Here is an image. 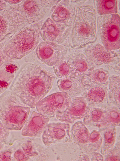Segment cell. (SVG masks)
Here are the masks:
<instances>
[{
	"label": "cell",
	"instance_id": "484cf974",
	"mask_svg": "<svg viewBox=\"0 0 120 161\" xmlns=\"http://www.w3.org/2000/svg\"><path fill=\"white\" fill-rule=\"evenodd\" d=\"M116 1H102L95 0L93 1L95 9L100 16L117 14L118 6Z\"/></svg>",
	"mask_w": 120,
	"mask_h": 161
},
{
	"label": "cell",
	"instance_id": "4dcf8cb0",
	"mask_svg": "<svg viewBox=\"0 0 120 161\" xmlns=\"http://www.w3.org/2000/svg\"><path fill=\"white\" fill-rule=\"evenodd\" d=\"M5 43L6 42L0 43V67H2L3 65L6 63H8V62L11 61L8 59L3 52L4 46Z\"/></svg>",
	"mask_w": 120,
	"mask_h": 161
},
{
	"label": "cell",
	"instance_id": "d4e9b609",
	"mask_svg": "<svg viewBox=\"0 0 120 161\" xmlns=\"http://www.w3.org/2000/svg\"><path fill=\"white\" fill-rule=\"evenodd\" d=\"M120 126V108L115 106L104 108L103 120L100 128Z\"/></svg>",
	"mask_w": 120,
	"mask_h": 161
},
{
	"label": "cell",
	"instance_id": "603a6c76",
	"mask_svg": "<svg viewBox=\"0 0 120 161\" xmlns=\"http://www.w3.org/2000/svg\"><path fill=\"white\" fill-rule=\"evenodd\" d=\"M104 116V108L88 106L83 117V123L88 127L99 129L103 120Z\"/></svg>",
	"mask_w": 120,
	"mask_h": 161
},
{
	"label": "cell",
	"instance_id": "cb8c5ba5",
	"mask_svg": "<svg viewBox=\"0 0 120 161\" xmlns=\"http://www.w3.org/2000/svg\"><path fill=\"white\" fill-rule=\"evenodd\" d=\"M110 106L120 108V77L113 75L110 76L108 83Z\"/></svg>",
	"mask_w": 120,
	"mask_h": 161
},
{
	"label": "cell",
	"instance_id": "3957f363",
	"mask_svg": "<svg viewBox=\"0 0 120 161\" xmlns=\"http://www.w3.org/2000/svg\"><path fill=\"white\" fill-rule=\"evenodd\" d=\"M42 21L28 25L15 34L4 46V54L10 61L20 60L37 48L40 41Z\"/></svg>",
	"mask_w": 120,
	"mask_h": 161
},
{
	"label": "cell",
	"instance_id": "d6a6232c",
	"mask_svg": "<svg viewBox=\"0 0 120 161\" xmlns=\"http://www.w3.org/2000/svg\"><path fill=\"white\" fill-rule=\"evenodd\" d=\"M91 156V161H104L103 156L97 152L93 153Z\"/></svg>",
	"mask_w": 120,
	"mask_h": 161
},
{
	"label": "cell",
	"instance_id": "ffe728a7",
	"mask_svg": "<svg viewBox=\"0 0 120 161\" xmlns=\"http://www.w3.org/2000/svg\"><path fill=\"white\" fill-rule=\"evenodd\" d=\"M58 85L61 92L67 93L71 98L81 95L85 91L78 78L70 77L60 79L58 80Z\"/></svg>",
	"mask_w": 120,
	"mask_h": 161
},
{
	"label": "cell",
	"instance_id": "52a82bcc",
	"mask_svg": "<svg viewBox=\"0 0 120 161\" xmlns=\"http://www.w3.org/2000/svg\"><path fill=\"white\" fill-rule=\"evenodd\" d=\"M83 53L95 69L102 66L119 74V51H109L101 44L97 43L88 46Z\"/></svg>",
	"mask_w": 120,
	"mask_h": 161
},
{
	"label": "cell",
	"instance_id": "5b68a950",
	"mask_svg": "<svg viewBox=\"0 0 120 161\" xmlns=\"http://www.w3.org/2000/svg\"><path fill=\"white\" fill-rule=\"evenodd\" d=\"M61 1H22L20 3L8 6L19 13L29 25L42 21L52 12Z\"/></svg>",
	"mask_w": 120,
	"mask_h": 161
},
{
	"label": "cell",
	"instance_id": "d6986e66",
	"mask_svg": "<svg viewBox=\"0 0 120 161\" xmlns=\"http://www.w3.org/2000/svg\"><path fill=\"white\" fill-rule=\"evenodd\" d=\"M8 61L0 67V94L8 90L20 68L18 63Z\"/></svg>",
	"mask_w": 120,
	"mask_h": 161
},
{
	"label": "cell",
	"instance_id": "ac0fdd59",
	"mask_svg": "<svg viewBox=\"0 0 120 161\" xmlns=\"http://www.w3.org/2000/svg\"><path fill=\"white\" fill-rule=\"evenodd\" d=\"M110 73L104 68L94 69L88 74L79 77L85 89L92 86H108Z\"/></svg>",
	"mask_w": 120,
	"mask_h": 161
},
{
	"label": "cell",
	"instance_id": "44dd1931",
	"mask_svg": "<svg viewBox=\"0 0 120 161\" xmlns=\"http://www.w3.org/2000/svg\"><path fill=\"white\" fill-rule=\"evenodd\" d=\"M102 138L100 153L102 156L107 154L112 150L117 141V129L116 126H110L99 129Z\"/></svg>",
	"mask_w": 120,
	"mask_h": 161
},
{
	"label": "cell",
	"instance_id": "f546056e",
	"mask_svg": "<svg viewBox=\"0 0 120 161\" xmlns=\"http://www.w3.org/2000/svg\"><path fill=\"white\" fill-rule=\"evenodd\" d=\"M9 135V129L0 120V145L5 142Z\"/></svg>",
	"mask_w": 120,
	"mask_h": 161
},
{
	"label": "cell",
	"instance_id": "277c9868",
	"mask_svg": "<svg viewBox=\"0 0 120 161\" xmlns=\"http://www.w3.org/2000/svg\"><path fill=\"white\" fill-rule=\"evenodd\" d=\"M30 107L11 91L0 97V120L9 130H19L28 120Z\"/></svg>",
	"mask_w": 120,
	"mask_h": 161
},
{
	"label": "cell",
	"instance_id": "f1b7e54d",
	"mask_svg": "<svg viewBox=\"0 0 120 161\" xmlns=\"http://www.w3.org/2000/svg\"><path fill=\"white\" fill-rule=\"evenodd\" d=\"M112 150L104 156V161H120V141L118 139Z\"/></svg>",
	"mask_w": 120,
	"mask_h": 161
},
{
	"label": "cell",
	"instance_id": "9c48e42d",
	"mask_svg": "<svg viewBox=\"0 0 120 161\" xmlns=\"http://www.w3.org/2000/svg\"><path fill=\"white\" fill-rule=\"evenodd\" d=\"M72 103V99L67 93H54L40 101L36 107L38 113L49 118L65 111Z\"/></svg>",
	"mask_w": 120,
	"mask_h": 161
},
{
	"label": "cell",
	"instance_id": "7a4b0ae2",
	"mask_svg": "<svg viewBox=\"0 0 120 161\" xmlns=\"http://www.w3.org/2000/svg\"><path fill=\"white\" fill-rule=\"evenodd\" d=\"M96 19V13L92 6L82 5L77 8L68 39L70 48L78 50L95 42Z\"/></svg>",
	"mask_w": 120,
	"mask_h": 161
},
{
	"label": "cell",
	"instance_id": "836d02e7",
	"mask_svg": "<svg viewBox=\"0 0 120 161\" xmlns=\"http://www.w3.org/2000/svg\"><path fill=\"white\" fill-rule=\"evenodd\" d=\"M8 4L5 1H0V11H4L8 8Z\"/></svg>",
	"mask_w": 120,
	"mask_h": 161
},
{
	"label": "cell",
	"instance_id": "ba28073f",
	"mask_svg": "<svg viewBox=\"0 0 120 161\" xmlns=\"http://www.w3.org/2000/svg\"><path fill=\"white\" fill-rule=\"evenodd\" d=\"M30 25L18 11L10 8L0 11V43L8 41L20 30Z\"/></svg>",
	"mask_w": 120,
	"mask_h": 161
},
{
	"label": "cell",
	"instance_id": "4fadbf2b",
	"mask_svg": "<svg viewBox=\"0 0 120 161\" xmlns=\"http://www.w3.org/2000/svg\"><path fill=\"white\" fill-rule=\"evenodd\" d=\"M86 1H61L52 13L51 19L58 24L71 27L77 8L83 5Z\"/></svg>",
	"mask_w": 120,
	"mask_h": 161
},
{
	"label": "cell",
	"instance_id": "83f0119b",
	"mask_svg": "<svg viewBox=\"0 0 120 161\" xmlns=\"http://www.w3.org/2000/svg\"><path fill=\"white\" fill-rule=\"evenodd\" d=\"M53 70L55 75L58 78L63 79L71 77L69 66L65 58L61 62L54 66Z\"/></svg>",
	"mask_w": 120,
	"mask_h": 161
},
{
	"label": "cell",
	"instance_id": "30bf717a",
	"mask_svg": "<svg viewBox=\"0 0 120 161\" xmlns=\"http://www.w3.org/2000/svg\"><path fill=\"white\" fill-rule=\"evenodd\" d=\"M68 52V47L55 43L41 42L36 50L37 57L43 63L51 67L58 64L65 58Z\"/></svg>",
	"mask_w": 120,
	"mask_h": 161
},
{
	"label": "cell",
	"instance_id": "7c38bea8",
	"mask_svg": "<svg viewBox=\"0 0 120 161\" xmlns=\"http://www.w3.org/2000/svg\"><path fill=\"white\" fill-rule=\"evenodd\" d=\"M42 141L44 145L47 147L56 143L72 142L69 124H48L43 132Z\"/></svg>",
	"mask_w": 120,
	"mask_h": 161
},
{
	"label": "cell",
	"instance_id": "e575fe53",
	"mask_svg": "<svg viewBox=\"0 0 120 161\" xmlns=\"http://www.w3.org/2000/svg\"><path fill=\"white\" fill-rule=\"evenodd\" d=\"M5 2L10 5H15L20 3L22 1H5Z\"/></svg>",
	"mask_w": 120,
	"mask_h": 161
},
{
	"label": "cell",
	"instance_id": "9a60e30c",
	"mask_svg": "<svg viewBox=\"0 0 120 161\" xmlns=\"http://www.w3.org/2000/svg\"><path fill=\"white\" fill-rule=\"evenodd\" d=\"M85 98L90 107L101 108L110 106L108 86H92L85 89L81 95Z\"/></svg>",
	"mask_w": 120,
	"mask_h": 161
},
{
	"label": "cell",
	"instance_id": "6da1fadb",
	"mask_svg": "<svg viewBox=\"0 0 120 161\" xmlns=\"http://www.w3.org/2000/svg\"><path fill=\"white\" fill-rule=\"evenodd\" d=\"M55 79L48 69L29 63L20 69L10 90L26 105L34 108L49 92Z\"/></svg>",
	"mask_w": 120,
	"mask_h": 161
},
{
	"label": "cell",
	"instance_id": "7402d4cb",
	"mask_svg": "<svg viewBox=\"0 0 120 161\" xmlns=\"http://www.w3.org/2000/svg\"><path fill=\"white\" fill-rule=\"evenodd\" d=\"M72 140L82 150L88 143L90 133L85 125L82 122L78 121L72 126L71 130Z\"/></svg>",
	"mask_w": 120,
	"mask_h": 161
},
{
	"label": "cell",
	"instance_id": "e0dca14e",
	"mask_svg": "<svg viewBox=\"0 0 120 161\" xmlns=\"http://www.w3.org/2000/svg\"><path fill=\"white\" fill-rule=\"evenodd\" d=\"M50 118L33 111L22 127L21 134L29 137H40L48 124Z\"/></svg>",
	"mask_w": 120,
	"mask_h": 161
},
{
	"label": "cell",
	"instance_id": "1f68e13d",
	"mask_svg": "<svg viewBox=\"0 0 120 161\" xmlns=\"http://www.w3.org/2000/svg\"><path fill=\"white\" fill-rule=\"evenodd\" d=\"M12 151L6 150L0 153V160H11Z\"/></svg>",
	"mask_w": 120,
	"mask_h": 161
},
{
	"label": "cell",
	"instance_id": "8992f818",
	"mask_svg": "<svg viewBox=\"0 0 120 161\" xmlns=\"http://www.w3.org/2000/svg\"><path fill=\"white\" fill-rule=\"evenodd\" d=\"M97 25L102 45L109 51L119 49V15L114 14L99 16Z\"/></svg>",
	"mask_w": 120,
	"mask_h": 161
},
{
	"label": "cell",
	"instance_id": "5bb4252c",
	"mask_svg": "<svg viewBox=\"0 0 120 161\" xmlns=\"http://www.w3.org/2000/svg\"><path fill=\"white\" fill-rule=\"evenodd\" d=\"M72 99V103L65 111L58 114L56 117L61 122L74 123L83 118L88 108V103L84 97H76Z\"/></svg>",
	"mask_w": 120,
	"mask_h": 161
},
{
	"label": "cell",
	"instance_id": "4316f807",
	"mask_svg": "<svg viewBox=\"0 0 120 161\" xmlns=\"http://www.w3.org/2000/svg\"><path fill=\"white\" fill-rule=\"evenodd\" d=\"M102 138L99 130H93L90 133L88 143L82 149L84 153L91 156L93 153L98 152L101 148Z\"/></svg>",
	"mask_w": 120,
	"mask_h": 161
},
{
	"label": "cell",
	"instance_id": "8fae6325",
	"mask_svg": "<svg viewBox=\"0 0 120 161\" xmlns=\"http://www.w3.org/2000/svg\"><path fill=\"white\" fill-rule=\"evenodd\" d=\"M71 27L58 24L48 18L41 27V36L46 42L62 44L68 41Z\"/></svg>",
	"mask_w": 120,
	"mask_h": 161
},
{
	"label": "cell",
	"instance_id": "2e32d148",
	"mask_svg": "<svg viewBox=\"0 0 120 161\" xmlns=\"http://www.w3.org/2000/svg\"><path fill=\"white\" fill-rule=\"evenodd\" d=\"M65 59L69 66L72 77L79 78L95 69L82 53H71L67 56Z\"/></svg>",
	"mask_w": 120,
	"mask_h": 161
}]
</instances>
